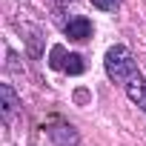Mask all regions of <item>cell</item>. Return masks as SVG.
I'll return each mask as SVG.
<instances>
[{
  "label": "cell",
  "instance_id": "obj_2",
  "mask_svg": "<svg viewBox=\"0 0 146 146\" xmlns=\"http://www.w3.org/2000/svg\"><path fill=\"white\" fill-rule=\"evenodd\" d=\"M49 66L52 69H60V72H66V75H83L86 72V63H83V57L80 54H66V49L63 46H52V52H49Z\"/></svg>",
  "mask_w": 146,
  "mask_h": 146
},
{
  "label": "cell",
  "instance_id": "obj_4",
  "mask_svg": "<svg viewBox=\"0 0 146 146\" xmlns=\"http://www.w3.org/2000/svg\"><path fill=\"white\" fill-rule=\"evenodd\" d=\"M123 89H126V98H129L140 112H146V78H143V75H135Z\"/></svg>",
  "mask_w": 146,
  "mask_h": 146
},
{
  "label": "cell",
  "instance_id": "obj_6",
  "mask_svg": "<svg viewBox=\"0 0 146 146\" xmlns=\"http://www.w3.org/2000/svg\"><path fill=\"white\" fill-rule=\"evenodd\" d=\"M123 0H92V6L100 9V12H117Z\"/></svg>",
  "mask_w": 146,
  "mask_h": 146
},
{
  "label": "cell",
  "instance_id": "obj_3",
  "mask_svg": "<svg viewBox=\"0 0 146 146\" xmlns=\"http://www.w3.org/2000/svg\"><path fill=\"white\" fill-rule=\"evenodd\" d=\"M63 35H66L69 40L83 43V40H89V37H92V20H89V17H83V15L69 17V23L63 26Z\"/></svg>",
  "mask_w": 146,
  "mask_h": 146
},
{
  "label": "cell",
  "instance_id": "obj_1",
  "mask_svg": "<svg viewBox=\"0 0 146 146\" xmlns=\"http://www.w3.org/2000/svg\"><path fill=\"white\" fill-rule=\"evenodd\" d=\"M103 66H106V75H109L115 83H120V86H126L135 75H140V72H137V63H135V57H132V52H129L126 46H120V43L106 52Z\"/></svg>",
  "mask_w": 146,
  "mask_h": 146
},
{
  "label": "cell",
  "instance_id": "obj_5",
  "mask_svg": "<svg viewBox=\"0 0 146 146\" xmlns=\"http://www.w3.org/2000/svg\"><path fill=\"white\" fill-rule=\"evenodd\" d=\"M0 106H3V120L9 123L12 117H15V112H17V106H20V100H17V95H15V89L9 86V83H3L0 86Z\"/></svg>",
  "mask_w": 146,
  "mask_h": 146
}]
</instances>
